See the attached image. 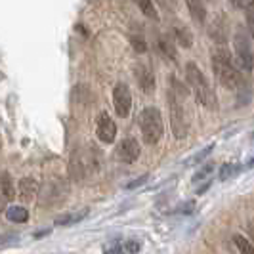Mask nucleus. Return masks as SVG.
I'll use <instances>...</instances> for the list:
<instances>
[{"label": "nucleus", "mask_w": 254, "mask_h": 254, "mask_svg": "<svg viewBox=\"0 0 254 254\" xmlns=\"http://www.w3.org/2000/svg\"><path fill=\"white\" fill-rule=\"evenodd\" d=\"M186 75H188V82H190L197 102L204 105V107H208V109H218L216 94H214V90L210 88V84H208L206 76L203 75V71L193 62H190V64L186 65Z\"/></svg>", "instance_id": "1"}, {"label": "nucleus", "mask_w": 254, "mask_h": 254, "mask_svg": "<svg viewBox=\"0 0 254 254\" xmlns=\"http://www.w3.org/2000/svg\"><path fill=\"white\" fill-rule=\"evenodd\" d=\"M212 67H214V75H216L218 82L228 90H237L243 86V76L241 73L235 69V65L231 64V58L226 50H218L212 56Z\"/></svg>", "instance_id": "2"}, {"label": "nucleus", "mask_w": 254, "mask_h": 254, "mask_svg": "<svg viewBox=\"0 0 254 254\" xmlns=\"http://www.w3.org/2000/svg\"><path fill=\"white\" fill-rule=\"evenodd\" d=\"M140 130L143 141L145 143H157L163 138L165 132V125H163V115L157 107H145L140 115Z\"/></svg>", "instance_id": "3"}, {"label": "nucleus", "mask_w": 254, "mask_h": 254, "mask_svg": "<svg viewBox=\"0 0 254 254\" xmlns=\"http://www.w3.org/2000/svg\"><path fill=\"white\" fill-rule=\"evenodd\" d=\"M253 40L251 37L239 29L233 37V48H235V56H237V65L241 71H247L251 73L253 71Z\"/></svg>", "instance_id": "4"}, {"label": "nucleus", "mask_w": 254, "mask_h": 254, "mask_svg": "<svg viewBox=\"0 0 254 254\" xmlns=\"http://www.w3.org/2000/svg\"><path fill=\"white\" fill-rule=\"evenodd\" d=\"M168 105H170V128L176 140H184L188 136V125H186V115L184 107L180 103V98L174 92H168Z\"/></svg>", "instance_id": "5"}, {"label": "nucleus", "mask_w": 254, "mask_h": 254, "mask_svg": "<svg viewBox=\"0 0 254 254\" xmlns=\"http://www.w3.org/2000/svg\"><path fill=\"white\" fill-rule=\"evenodd\" d=\"M113 105L115 111L121 119H127L132 109V94L125 82H119L113 90Z\"/></svg>", "instance_id": "6"}, {"label": "nucleus", "mask_w": 254, "mask_h": 254, "mask_svg": "<svg viewBox=\"0 0 254 254\" xmlns=\"http://www.w3.org/2000/svg\"><path fill=\"white\" fill-rule=\"evenodd\" d=\"M140 151H141L140 141L136 140V138H125V140L119 143V147H117V159L123 161V163H127V165H132V163L138 161Z\"/></svg>", "instance_id": "7"}, {"label": "nucleus", "mask_w": 254, "mask_h": 254, "mask_svg": "<svg viewBox=\"0 0 254 254\" xmlns=\"http://www.w3.org/2000/svg\"><path fill=\"white\" fill-rule=\"evenodd\" d=\"M96 134H98V138H100L103 143H113L115 141V136H117V125H115V121L105 113V111L98 117Z\"/></svg>", "instance_id": "8"}, {"label": "nucleus", "mask_w": 254, "mask_h": 254, "mask_svg": "<svg viewBox=\"0 0 254 254\" xmlns=\"http://www.w3.org/2000/svg\"><path fill=\"white\" fill-rule=\"evenodd\" d=\"M134 75H136V80H138L143 94H153L155 92V76H153V71L149 69V65L138 64L136 69H134Z\"/></svg>", "instance_id": "9"}, {"label": "nucleus", "mask_w": 254, "mask_h": 254, "mask_svg": "<svg viewBox=\"0 0 254 254\" xmlns=\"http://www.w3.org/2000/svg\"><path fill=\"white\" fill-rule=\"evenodd\" d=\"M37 191H38V182L33 178H23L19 182V199L21 201H33L37 197Z\"/></svg>", "instance_id": "10"}, {"label": "nucleus", "mask_w": 254, "mask_h": 254, "mask_svg": "<svg viewBox=\"0 0 254 254\" xmlns=\"http://www.w3.org/2000/svg\"><path fill=\"white\" fill-rule=\"evenodd\" d=\"M174 44L182 46V48H191L193 35L188 27H174Z\"/></svg>", "instance_id": "11"}, {"label": "nucleus", "mask_w": 254, "mask_h": 254, "mask_svg": "<svg viewBox=\"0 0 254 254\" xmlns=\"http://www.w3.org/2000/svg\"><path fill=\"white\" fill-rule=\"evenodd\" d=\"M0 193L4 195V199L8 203L15 197V191H13V186H12V176L8 172H2V176H0Z\"/></svg>", "instance_id": "12"}, {"label": "nucleus", "mask_w": 254, "mask_h": 254, "mask_svg": "<svg viewBox=\"0 0 254 254\" xmlns=\"http://www.w3.org/2000/svg\"><path fill=\"white\" fill-rule=\"evenodd\" d=\"M88 216V210L84 208V210H78V212H71V214H64V216L56 218V226H69V224H76V222H80V220H84V218Z\"/></svg>", "instance_id": "13"}, {"label": "nucleus", "mask_w": 254, "mask_h": 254, "mask_svg": "<svg viewBox=\"0 0 254 254\" xmlns=\"http://www.w3.org/2000/svg\"><path fill=\"white\" fill-rule=\"evenodd\" d=\"M6 218L13 222V224H23L29 220V212H27V208L23 206H10L8 210H6Z\"/></svg>", "instance_id": "14"}, {"label": "nucleus", "mask_w": 254, "mask_h": 254, "mask_svg": "<svg viewBox=\"0 0 254 254\" xmlns=\"http://www.w3.org/2000/svg\"><path fill=\"white\" fill-rule=\"evenodd\" d=\"M188 8H190L193 19H197L199 23H204L206 21V6L203 2H188Z\"/></svg>", "instance_id": "15"}, {"label": "nucleus", "mask_w": 254, "mask_h": 254, "mask_svg": "<svg viewBox=\"0 0 254 254\" xmlns=\"http://www.w3.org/2000/svg\"><path fill=\"white\" fill-rule=\"evenodd\" d=\"M159 50L165 54L166 58H170L172 62H176V44L170 40V38H163V37H159Z\"/></svg>", "instance_id": "16"}, {"label": "nucleus", "mask_w": 254, "mask_h": 254, "mask_svg": "<svg viewBox=\"0 0 254 254\" xmlns=\"http://www.w3.org/2000/svg\"><path fill=\"white\" fill-rule=\"evenodd\" d=\"M212 149H214V143H210V145H206V147H203L201 151L197 153V155H193V157H190L186 163H184V166H193V165H199L203 159H206L210 153H212Z\"/></svg>", "instance_id": "17"}, {"label": "nucleus", "mask_w": 254, "mask_h": 254, "mask_svg": "<svg viewBox=\"0 0 254 254\" xmlns=\"http://www.w3.org/2000/svg\"><path fill=\"white\" fill-rule=\"evenodd\" d=\"M233 243H235V247L239 249V253L241 254H254V247L251 241H247L243 235H233Z\"/></svg>", "instance_id": "18"}, {"label": "nucleus", "mask_w": 254, "mask_h": 254, "mask_svg": "<svg viewBox=\"0 0 254 254\" xmlns=\"http://www.w3.org/2000/svg\"><path fill=\"white\" fill-rule=\"evenodd\" d=\"M239 172H241V165H233V163L224 165L222 168H220V180H222V182H226V180L237 176Z\"/></svg>", "instance_id": "19"}, {"label": "nucleus", "mask_w": 254, "mask_h": 254, "mask_svg": "<svg viewBox=\"0 0 254 254\" xmlns=\"http://www.w3.org/2000/svg\"><path fill=\"white\" fill-rule=\"evenodd\" d=\"M138 8H140L141 12L145 13L147 17H151V19H159V13H157V10H155V2L141 0V2H138Z\"/></svg>", "instance_id": "20"}, {"label": "nucleus", "mask_w": 254, "mask_h": 254, "mask_svg": "<svg viewBox=\"0 0 254 254\" xmlns=\"http://www.w3.org/2000/svg\"><path fill=\"white\" fill-rule=\"evenodd\" d=\"M214 172V165L210 163V165H204V166H201L195 174H193V184H199L201 180H204V178H208L210 174Z\"/></svg>", "instance_id": "21"}, {"label": "nucleus", "mask_w": 254, "mask_h": 254, "mask_svg": "<svg viewBox=\"0 0 254 254\" xmlns=\"http://www.w3.org/2000/svg\"><path fill=\"white\" fill-rule=\"evenodd\" d=\"M103 254H125V249H123V241H109L105 243L103 247Z\"/></svg>", "instance_id": "22"}, {"label": "nucleus", "mask_w": 254, "mask_h": 254, "mask_svg": "<svg viewBox=\"0 0 254 254\" xmlns=\"http://www.w3.org/2000/svg\"><path fill=\"white\" fill-rule=\"evenodd\" d=\"M193 210H195V201H186V203L178 204L172 212H174V214H191Z\"/></svg>", "instance_id": "23"}, {"label": "nucleus", "mask_w": 254, "mask_h": 254, "mask_svg": "<svg viewBox=\"0 0 254 254\" xmlns=\"http://www.w3.org/2000/svg\"><path fill=\"white\" fill-rule=\"evenodd\" d=\"M123 249H125V254H138L141 249V245L134 239H128V241L123 243Z\"/></svg>", "instance_id": "24"}, {"label": "nucleus", "mask_w": 254, "mask_h": 254, "mask_svg": "<svg viewBox=\"0 0 254 254\" xmlns=\"http://www.w3.org/2000/svg\"><path fill=\"white\" fill-rule=\"evenodd\" d=\"M147 180H149V174H141L140 178L132 180L130 184H127V186H125V190H134V188H140V186H143Z\"/></svg>", "instance_id": "25"}, {"label": "nucleus", "mask_w": 254, "mask_h": 254, "mask_svg": "<svg viewBox=\"0 0 254 254\" xmlns=\"http://www.w3.org/2000/svg\"><path fill=\"white\" fill-rule=\"evenodd\" d=\"M132 46H134V50L143 54V52H147V44H145V40L141 37H134L132 38Z\"/></svg>", "instance_id": "26"}]
</instances>
